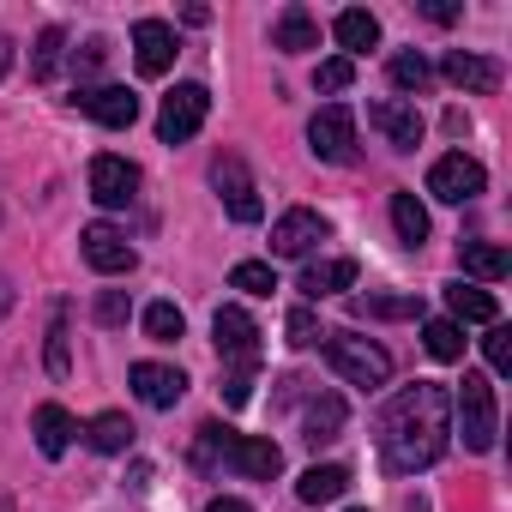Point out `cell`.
<instances>
[{"label": "cell", "instance_id": "obj_41", "mask_svg": "<svg viewBox=\"0 0 512 512\" xmlns=\"http://www.w3.org/2000/svg\"><path fill=\"white\" fill-rule=\"evenodd\" d=\"M302 392H308V380H302V374H284V380H278V404H296Z\"/></svg>", "mask_w": 512, "mask_h": 512}, {"label": "cell", "instance_id": "obj_30", "mask_svg": "<svg viewBox=\"0 0 512 512\" xmlns=\"http://www.w3.org/2000/svg\"><path fill=\"white\" fill-rule=\"evenodd\" d=\"M422 344H428L434 362H458V356H464V332H458V320H428V326H422Z\"/></svg>", "mask_w": 512, "mask_h": 512}, {"label": "cell", "instance_id": "obj_5", "mask_svg": "<svg viewBox=\"0 0 512 512\" xmlns=\"http://www.w3.org/2000/svg\"><path fill=\"white\" fill-rule=\"evenodd\" d=\"M211 338H217V356L223 368H260V326H253L247 308H217L211 314Z\"/></svg>", "mask_w": 512, "mask_h": 512}, {"label": "cell", "instance_id": "obj_36", "mask_svg": "<svg viewBox=\"0 0 512 512\" xmlns=\"http://www.w3.org/2000/svg\"><path fill=\"white\" fill-rule=\"evenodd\" d=\"M67 302H55V326H49V374L55 380H67Z\"/></svg>", "mask_w": 512, "mask_h": 512}, {"label": "cell", "instance_id": "obj_15", "mask_svg": "<svg viewBox=\"0 0 512 512\" xmlns=\"http://www.w3.org/2000/svg\"><path fill=\"white\" fill-rule=\"evenodd\" d=\"M133 392H139V404H151V410H175L181 392H187V374L169 368V362H133Z\"/></svg>", "mask_w": 512, "mask_h": 512}, {"label": "cell", "instance_id": "obj_8", "mask_svg": "<svg viewBox=\"0 0 512 512\" xmlns=\"http://www.w3.org/2000/svg\"><path fill=\"white\" fill-rule=\"evenodd\" d=\"M308 151L320 163H350L356 157V115L344 103H326L314 121H308Z\"/></svg>", "mask_w": 512, "mask_h": 512}, {"label": "cell", "instance_id": "obj_24", "mask_svg": "<svg viewBox=\"0 0 512 512\" xmlns=\"http://www.w3.org/2000/svg\"><path fill=\"white\" fill-rule=\"evenodd\" d=\"M332 37H338L350 55H362V49H374V43H380V19H374V13H362V7H350V13H338V19H332Z\"/></svg>", "mask_w": 512, "mask_h": 512}, {"label": "cell", "instance_id": "obj_12", "mask_svg": "<svg viewBox=\"0 0 512 512\" xmlns=\"http://www.w3.org/2000/svg\"><path fill=\"white\" fill-rule=\"evenodd\" d=\"M73 109L91 115L97 127H115V133L139 121V97L127 85H85V91H73Z\"/></svg>", "mask_w": 512, "mask_h": 512}, {"label": "cell", "instance_id": "obj_25", "mask_svg": "<svg viewBox=\"0 0 512 512\" xmlns=\"http://www.w3.org/2000/svg\"><path fill=\"white\" fill-rule=\"evenodd\" d=\"M85 440H91L97 452H109V458H115V452H127V446H133V422H127L121 410H103V416H91V422H85Z\"/></svg>", "mask_w": 512, "mask_h": 512}, {"label": "cell", "instance_id": "obj_33", "mask_svg": "<svg viewBox=\"0 0 512 512\" xmlns=\"http://www.w3.org/2000/svg\"><path fill=\"white\" fill-rule=\"evenodd\" d=\"M229 284H235L241 296H272V290H278V272H272L266 260H241V266L229 272Z\"/></svg>", "mask_w": 512, "mask_h": 512}, {"label": "cell", "instance_id": "obj_3", "mask_svg": "<svg viewBox=\"0 0 512 512\" xmlns=\"http://www.w3.org/2000/svg\"><path fill=\"white\" fill-rule=\"evenodd\" d=\"M326 362H332L350 386H362V392H374V386L392 380L386 344H374V338H362V332H326Z\"/></svg>", "mask_w": 512, "mask_h": 512}, {"label": "cell", "instance_id": "obj_1", "mask_svg": "<svg viewBox=\"0 0 512 512\" xmlns=\"http://www.w3.org/2000/svg\"><path fill=\"white\" fill-rule=\"evenodd\" d=\"M374 434H380V464L392 476H416V470L440 464V452L452 440V398H446V386H434V380L404 386L380 410Z\"/></svg>", "mask_w": 512, "mask_h": 512}, {"label": "cell", "instance_id": "obj_20", "mask_svg": "<svg viewBox=\"0 0 512 512\" xmlns=\"http://www.w3.org/2000/svg\"><path fill=\"white\" fill-rule=\"evenodd\" d=\"M272 49H284V55H308V49H320V25H314V13H308V7H284L278 25H272Z\"/></svg>", "mask_w": 512, "mask_h": 512}, {"label": "cell", "instance_id": "obj_21", "mask_svg": "<svg viewBox=\"0 0 512 512\" xmlns=\"http://www.w3.org/2000/svg\"><path fill=\"white\" fill-rule=\"evenodd\" d=\"M31 428H37V452H43V458H61V452L73 446V434H79V422H73L61 404H37Z\"/></svg>", "mask_w": 512, "mask_h": 512}, {"label": "cell", "instance_id": "obj_10", "mask_svg": "<svg viewBox=\"0 0 512 512\" xmlns=\"http://www.w3.org/2000/svg\"><path fill=\"white\" fill-rule=\"evenodd\" d=\"M320 241H332V223L320 211H308V205H296V211H284L272 223V253L278 260H308Z\"/></svg>", "mask_w": 512, "mask_h": 512}, {"label": "cell", "instance_id": "obj_42", "mask_svg": "<svg viewBox=\"0 0 512 512\" xmlns=\"http://www.w3.org/2000/svg\"><path fill=\"white\" fill-rule=\"evenodd\" d=\"M422 13H428L434 25H452V19H458V7H446V0H428V7H422Z\"/></svg>", "mask_w": 512, "mask_h": 512}, {"label": "cell", "instance_id": "obj_40", "mask_svg": "<svg viewBox=\"0 0 512 512\" xmlns=\"http://www.w3.org/2000/svg\"><path fill=\"white\" fill-rule=\"evenodd\" d=\"M103 55H109V43H103V37H91V43L73 55V67H79V73H97V67H103Z\"/></svg>", "mask_w": 512, "mask_h": 512}, {"label": "cell", "instance_id": "obj_11", "mask_svg": "<svg viewBox=\"0 0 512 512\" xmlns=\"http://www.w3.org/2000/svg\"><path fill=\"white\" fill-rule=\"evenodd\" d=\"M79 247H85V266H91V272H103V278H127V272L139 266L133 241H127L115 223H91V229L79 235Z\"/></svg>", "mask_w": 512, "mask_h": 512}, {"label": "cell", "instance_id": "obj_46", "mask_svg": "<svg viewBox=\"0 0 512 512\" xmlns=\"http://www.w3.org/2000/svg\"><path fill=\"white\" fill-rule=\"evenodd\" d=\"M344 512H368V506H344Z\"/></svg>", "mask_w": 512, "mask_h": 512}, {"label": "cell", "instance_id": "obj_16", "mask_svg": "<svg viewBox=\"0 0 512 512\" xmlns=\"http://www.w3.org/2000/svg\"><path fill=\"white\" fill-rule=\"evenodd\" d=\"M440 73H446V85H458V91H470V97H488V91H500V61H488V55H470V49H452V55L440 61Z\"/></svg>", "mask_w": 512, "mask_h": 512}, {"label": "cell", "instance_id": "obj_31", "mask_svg": "<svg viewBox=\"0 0 512 512\" xmlns=\"http://www.w3.org/2000/svg\"><path fill=\"white\" fill-rule=\"evenodd\" d=\"M392 85H398L404 97H422V91L434 85V67H428L422 55H392Z\"/></svg>", "mask_w": 512, "mask_h": 512}, {"label": "cell", "instance_id": "obj_44", "mask_svg": "<svg viewBox=\"0 0 512 512\" xmlns=\"http://www.w3.org/2000/svg\"><path fill=\"white\" fill-rule=\"evenodd\" d=\"M7 67H13V37H0V79H7Z\"/></svg>", "mask_w": 512, "mask_h": 512}, {"label": "cell", "instance_id": "obj_35", "mask_svg": "<svg viewBox=\"0 0 512 512\" xmlns=\"http://www.w3.org/2000/svg\"><path fill=\"white\" fill-rule=\"evenodd\" d=\"M350 79H356V61L350 55H332V61L314 67V91H350Z\"/></svg>", "mask_w": 512, "mask_h": 512}, {"label": "cell", "instance_id": "obj_37", "mask_svg": "<svg viewBox=\"0 0 512 512\" xmlns=\"http://www.w3.org/2000/svg\"><path fill=\"white\" fill-rule=\"evenodd\" d=\"M506 338H512V332H506L500 320H494V326H488V338H482V356H488V368H494V374H506V368H512V344H506Z\"/></svg>", "mask_w": 512, "mask_h": 512}, {"label": "cell", "instance_id": "obj_17", "mask_svg": "<svg viewBox=\"0 0 512 512\" xmlns=\"http://www.w3.org/2000/svg\"><path fill=\"white\" fill-rule=\"evenodd\" d=\"M368 121H374L398 151H416V145H422V115H416V103H404V97H380V103H368Z\"/></svg>", "mask_w": 512, "mask_h": 512}, {"label": "cell", "instance_id": "obj_9", "mask_svg": "<svg viewBox=\"0 0 512 512\" xmlns=\"http://www.w3.org/2000/svg\"><path fill=\"white\" fill-rule=\"evenodd\" d=\"M482 187H488V169H482L476 157H464V151H446V157L428 169V193L446 199V205H470Z\"/></svg>", "mask_w": 512, "mask_h": 512}, {"label": "cell", "instance_id": "obj_7", "mask_svg": "<svg viewBox=\"0 0 512 512\" xmlns=\"http://www.w3.org/2000/svg\"><path fill=\"white\" fill-rule=\"evenodd\" d=\"M211 187L223 193V205H229V217H235V223H260V217H266L260 187H253V175H247V163H241V157H229V151H223V157L211 163Z\"/></svg>", "mask_w": 512, "mask_h": 512}, {"label": "cell", "instance_id": "obj_22", "mask_svg": "<svg viewBox=\"0 0 512 512\" xmlns=\"http://www.w3.org/2000/svg\"><path fill=\"white\" fill-rule=\"evenodd\" d=\"M446 308H452V320H476V326H494L500 320V302L488 296V290H476V284H446Z\"/></svg>", "mask_w": 512, "mask_h": 512}, {"label": "cell", "instance_id": "obj_26", "mask_svg": "<svg viewBox=\"0 0 512 512\" xmlns=\"http://www.w3.org/2000/svg\"><path fill=\"white\" fill-rule=\"evenodd\" d=\"M392 229H398L404 247H422L428 241V211H422L416 193H392Z\"/></svg>", "mask_w": 512, "mask_h": 512}, {"label": "cell", "instance_id": "obj_23", "mask_svg": "<svg viewBox=\"0 0 512 512\" xmlns=\"http://www.w3.org/2000/svg\"><path fill=\"white\" fill-rule=\"evenodd\" d=\"M344 488H350V470H344V464H308L302 482H296V494H302L308 506H332Z\"/></svg>", "mask_w": 512, "mask_h": 512}, {"label": "cell", "instance_id": "obj_28", "mask_svg": "<svg viewBox=\"0 0 512 512\" xmlns=\"http://www.w3.org/2000/svg\"><path fill=\"white\" fill-rule=\"evenodd\" d=\"M350 308H356L362 320H416V314H422L416 296H356Z\"/></svg>", "mask_w": 512, "mask_h": 512}, {"label": "cell", "instance_id": "obj_29", "mask_svg": "<svg viewBox=\"0 0 512 512\" xmlns=\"http://www.w3.org/2000/svg\"><path fill=\"white\" fill-rule=\"evenodd\" d=\"M61 55H67V31L49 25V31L37 37V49H31V79H55V73H61Z\"/></svg>", "mask_w": 512, "mask_h": 512}, {"label": "cell", "instance_id": "obj_45", "mask_svg": "<svg viewBox=\"0 0 512 512\" xmlns=\"http://www.w3.org/2000/svg\"><path fill=\"white\" fill-rule=\"evenodd\" d=\"M7 314H13V284L0 278V320H7Z\"/></svg>", "mask_w": 512, "mask_h": 512}, {"label": "cell", "instance_id": "obj_19", "mask_svg": "<svg viewBox=\"0 0 512 512\" xmlns=\"http://www.w3.org/2000/svg\"><path fill=\"white\" fill-rule=\"evenodd\" d=\"M356 284V260H308L302 266V296L308 302H326V296H338V290H350Z\"/></svg>", "mask_w": 512, "mask_h": 512}, {"label": "cell", "instance_id": "obj_34", "mask_svg": "<svg viewBox=\"0 0 512 512\" xmlns=\"http://www.w3.org/2000/svg\"><path fill=\"white\" fill-rule=\"evenodd\" d=\"M326 332H320V314L314 308H290V320H284V344L290 350H314Z\"/></svg>", "mask_w": 512, "mask_h": 512}, {"label": "cell", "instance_id": "obj_27", "mask_svg": "<svg viewBox=\"0 0 512 512\" xmlns=\"http://www.w3.org/2000/svg\"><path fill=\"white\" fill-rule=\"evenodd\" d=\"M506 247H494V241H464V272L470 278H482V284H494V278H506Z\"/></svg>", "mask_w": 512, "mask_h": 512}, {"label": "cell", "instance_id": "obj_32", "mask_svg": "<svg viewBox=\"0 0 512 512\" xmlns=\"http://www.w3.org/2000/svg\"><path fill=\"white\" fill-rule=\"evenodd\" d=\"M181 332H187V320H181L175 302H151V308H145V338H151V344H175Z\"/></svg>", "mask_w": 512, "mask_h": 512}, {"label": "cell", "instance_id": "obj_14", "mask_svg": "<svg viewBox=\"0 0 512 512\" xmlns=\"http://www.w3.org/2000/svg\"><path fill=\"white\" fill-rule=\"evenodd\" d=\"M133 67H139L145 79H163V73L175 67V31H169L163 19H139V25H133Z\"/></svg>", "mask_w": 512, "mask_h": 512}, {"label": "cell", "instance_id": "obj_2", "mask_svg": "<svg viewBox=\"0 0 512 512\" xmlns=\"http://www.w3.org/2000/svg\"><path fill=\"white\" fill-rule=\"evenodd\" d=\"M193 458H199L205 470L223 464V470H235V476H247V482H272V476L284 470L278 440H266V434H235V428H223V422H205V428H199Z\"/></svg>", "mask_w": 512, "mask_h": 512}, {"label": "cell", "instance_id": "obj_43", "mask_svg": "<svg viewBox=\"0 0 512 512\" xmlns=\"http://www.w3.org/2000/svg\"><path fill=\"white\" fill-rule=\"evenodd\" d=\"M205 512H253V506H247V500H235V494H217Z\"/></svg>", "mask_w": 512, "mask_h": 512}, {"label": "cell", "instance_id": "obj_18", "mask_svg": "<svg viewBox=\"0 0 512 512\" xmlns=\"http://www.w3.org/2000/svg\"><path fill=\"white\" fill-rule=\"evenodd\" d=\"M344 416H350V410H344L338 392H314V398H308V416H302V440H308L314 452L332 446V440L344 434Z\"/></svg>", "mask_w": 512, "mask_h": 512}, {"label": "cell", "instance_id": "obj_4", "mask_svg": "<svg viewBox=\"0 0 512 512\" xmlns=\"http://www.w3.org/2000/svg\"><path fill=\"white\" fill-rule=\"evenodd\" d=\"M452 416H458V434H464L470 452H494L500 416H494V380L488 374H464V386L452 398Z\"/></svg>", "mask_w": 512, "mask_h": 512}, {"label": "cell", "instance_id": "obj_6", "mask_svg": "<svg viewBox=\"0 0 512 512\" xmlns=\"http://www.w3.org/2000/svg\"><path fill=\"white\" fill-rule=\"evenodd\" d=\"M205 115H211V91H205V85H175V91L163 97L157 139H163V145H187V139L205 127Z\"/></svg>", "mask_w": 512, "mask_h": 512}, {"label": "cell", "instance_id": "obj_38", "mask_svg": "<svg viewBox=\"0 0 512 512\" xmlns=\"http://www.w3.org/2000/svg\"><path fill=\"white\" fill-rule=\"evenodd\" d=\"M127 314H133L127 290H103L97 296V326H127Z\"/></svg>", "mask_w": 512, "mask_h": 512}, {"label": "cell", "instance_id": "obj_13", "mask_svg": "<svg viewBox=\"0 0 512 512\" xmlns=\"http://www.w3.org/2000/svg\"><path fill=\"white\" fill-rule=\"evenodd\" d=\"M91 199L109 205V211L133 205V199H139V163H127V157H115V151L91 157Z\"/></svg>", "mask_w": 512, "mask_h": 512}, {"label": "cell", "instance_id": "obj_39", "mask_svg": "<svg viewBox=\"0 0 512 512\" xmlns=\"http://www.w3.org/2000/svg\"><path fill=\"white\" fill-rule=\"evenodd\" d=\"M247 398H253V368H223V404L241 410Z\"/></svg>", "mask_w": 512, "mask_h": 512}]
</instances>
